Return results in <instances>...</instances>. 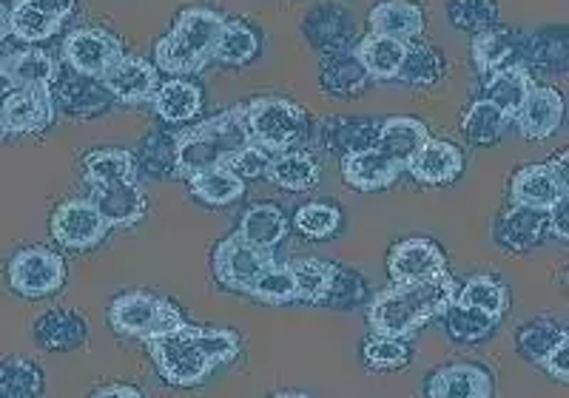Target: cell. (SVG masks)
<instances>
[{
    "label": "cell",
    "mask_w": 569,
    "mask_h": 398,
    "mask_svg": "<svg viewBox=\"0 0 569 398\" xmlns=\"http://www.w3.org/2000/svg\"><path fill=\"white\" fill-rule=\"evenodd\" d=\"M567 211H569V202L563 199V202H558L556 208H552L550 213H547V231L556 233L561 242H567L569 231H567Z\"/></svg>",
    "instance_id": "11a10c76"
},
{
    "label": "cell",
    "mask_w": 569,
    "mask_h": 398,
    "mask_svg": "<svg viewBox=\"0 0 569 398\" xmlns=\"http://www.w3.org/2000/svg\"><path fill=\"white\" fill-rule=\"evenodd\" d=\"M541 367L550 372L552 379L561 381V385H563V381H569V336L567 334L558 339V345L552 347L550 356L541 361Z\"/></svg>",
    "instance_id": "f5cc1de1"
},
{
    "label": "cell",
    "mask_w": 569,
    "mask_h": 398,
    "mask_svg": "<svg viewBox=\"0 0 569 398\" xmlns=\"http://www.w3.org/2000/svg\"><path fill=\"white\" fill-rule=\"evenodd\" d=\"M507 126H510V120L496 106L487 103V100H476L465 111V117H461V131L476 146H492V142H498Z\"/></svg>",
    "instance_id": "ee69618b"
},
{
    "label": "cell",
    "mask_w": 569,
    "mask_h": 398,
    "mask_svg": "<svg viewBox=\"0 0 569 398\" xmlns=\"http://www.w3.org/2000/svg\"><path fill=\"white\" fill-rule=\"evenodd\" d=\"M9 89H12V83H9V80L0 74V140L7 137V129H3V100H7Z\"/></svg>",
    "instance_id": "6f0895ef"
},
{
    "label": "cell",
    "mask_w": 569,
    "mask_h": 398,
    "mask_svg": "<svg viewBox=\"0 0 569 398\" xmlns=\"http://www.w3.org/2000/svg\"><path fill=\"white\" fill-rule=\"evenodd\" d=\"M240 233L246 242L273 251L284 237H288V219L277 206H253L242 213Z\"/></svg>",
    "instance_id": "d590c367"
},
{
    "label": "cell",
    "mask_w": 569,
    "mask_h": 398,
    "mask_svg": "<svg viewBox=\"0 0 569 398\" xmlns=\"http://www.w3.org/2000/svg\"><path fill=\"white\" fill-rule=\"evenodd\" d=\"M273 262V253L246 242L240 233L222 239L213 251V277L228 290H248L253 279Z\"/></svg>",
    "instance_id": "30bf717a"
},
{
    "label": "cell",
    "mask_w": 569,
    "mask_h": 398,
    "mask_svg": "<svg viewBox=\"0 0 569 398\" xmlns=\"http://www.w3.org/2000/svg\"><path fill=\"white\" fill-rule=\"evenodd\" d=\"M100 83L120 103H149L151 97H154L157 86H160V69L154 63H149L146 58H140V54H123L100 78Z\"/></svg>",
    "instance_id": "9a60e30c"
},
{
    "label": "cell",
    "mask_w": 569,
    "mask_h": 398,
    "mask_svg": "<svg viewBox=\"0 0 569 398\" xmlns=\"http://www.w3.org/2000/svg\"><path fill=\"white\" fill-rule=\"evenodd\" d=\"M405 52H408V43L382 38V34H365V38L359 40V46H356V54H359V60H362L368 78L373 80L399 78Z\"/></svg>",
    "instance_id": "1f68e13d"
},
{
    "label": "cell",
    "mask_w": 569,
    "mask_h": 398,
    "mask_svg": "<svg viewBox=\"0 0 569 398\" xmlns=\"http://www.w3.org/2000/svg\"><path fill=\"white\" fill-rule=\"evenodd\" d=\"M123 54V40L100 27L74 29L63 40V60L83 78L100 80Z\"/></svg>",
    "instance_id": "9c48e42d"
},
{
    "label": "cell",
    "mask_w": 569,
    "mask_h": 398,
    "mask_svg": "<svg viewBox=\"0 0 569 398\" xmlns=\"http://www.w3.org/2000/svg\"><path fill=\"white\" fill-rule=\"evenodd\" d=\"M91 398H142V392L131 385H109L94 392Z\"/></svg>",
    "instance_id": "9f6ffc18"
},
{
    "label": "cell",
    "mask_w": 569,
    "mask_h": 398,
    "mask_svg": "<svg viewBox=\"0 0 569 398\" xmlns=\"http://www.w3.org/2000/svg\"><path fill=\"white\" fill-rule=\"evenodd\" d=\"M388 273L393 285L421 282V279H433L439 273H447V259L433 239H401L388 253Z\"/></svg>",
    "instance_id": "5bb4252c"
},
{
    "label": "cell",
    "mask_w": 569,
    "mask_h": 398,
    "mask_svg": "<svg viewBox=\"0 0 569 398\" xmlns=\"http://www.w3.org/2000/svg\"><path fill=\"white\" fill-rule=\"evenodd\" d=\"M472 63L479 69L481 78H490L496 71L521 66L530 69V38L510 29H487L472 38Z\"/></svg>",
    "instance_id": "7c38bea8"
},
{
    "label": "cell",
    "mask_w": 569,
    "mask_h": 398,
    "mask_svg": "<svg viewBox=\"0 0 569 398\" xmlns=\"http://www.w3.org/2000/svg\"><path fill=\"white\" fill-rule=\"evenodd\" d=\"M543 233H547V213L525 206L507 208L492 228V239L507 253L532 251L536 245H541Z\"/></svg>",
    "instance_id": "ffe728a7"
},
{
    "label": "cell",
    "mask_w": 569,
    "mask_h": 398,
    "mask_svg": "<svg viewBox=\"0 0 569 398\" xmlns=\"http://www.w3.org/2000/svg\"><path fill=\"white\" fill-rule=\"evenodd\" d=\"M271 398H311V396H305V392H277V396Z\"/></svg>",
    "instance_id": "91938a15"
},
{
    "label": "cell",
    "mask_w": 569,
    "mask_h": 398,
    "mask_svg": "<svg viewBox=\"0 0 569 398\" xmlns=\"http://www.w3.org/2000/svg\"><path fill=\"white\" fill-rule=\"evenodd\" d=\"M251 140L246 122V106L228 109L220 117L200 122L191 131L177 135V168L180 177H194L208 168H222L231 162L233 155H240Z\"/></svg>",
    "instance_id": "3957f363"
},
{
    "label": "cell",
    "mask_w": 569,
    "mask_h": 398,
    "mask_svg": "<svg viewBox=\"0 0 569 398\" xmlns=\"http://www.w3.org/2000/svg\"><path fill=\"white\" fill-rule=\"evenodd\" d=\"M408 171L421 186H450L465 171V155H461V148L456 142L427 137V142L419 148V155L413 157Z\"/></svg>",
    "instance_id": "d6986e66"
},
{
    "label": "cell",
    "mask_w": 569,
    "mask_h": 398,
    "mask_svg": "<svg viewBox=\"0 0 569 398\" xmlns=\"http://www.w3.org/2000/svg\"><path fill=\"white\" fill-rule=\"evenodd\" d=\"M89 202L98 208L109 228H134L149 213V199L134 180L91 186Z\"/></svg>",
    "instance_id": "2e32d148"
},
{
    "label": "cell",
    "mask_w": 569,
    "mask_h": 398,
    "mask_svg": "<svg viewBox=\"0 0 569 398\" xmlns=\"http://www.w3.org/2000/svg\"><path fill=\"white\" fill-rule=\"evenodd\" d=\"M368 23L370 34L410 43L425 32V12H421V7H416L413 0H382L370 9Z\"/></svg>",
    "instance_id": "603a6c76"
},
{
    "label": "cell",
    "mask_w": 569,
    "mask_h": 398,
    "mask_svg": "<svg viewBox=\"0 0 569 398\" xmlns=\"http://www.w3.org/2000/svg\"><path fill=\"white\" fill-rule=\"evenodd\" d=\"M365 296H368L365 279L356 270H345L337 265V273H333V282H330L325 305H330V308H353V305L362 302Z\"/></svg>",
    "instance_id": "f907efd6"
},
{
    "label": "cell",
    "mask_w": 569,
    "mask_h": 398,
    "mask_svg": "<svg viewBox=\"0 0 569 398\" xmlns=\"http://www.w3.org/2000/svg\"><path fill=\"white\" fill-rule=\"evenodd\" d=\"M399 168L379 148H368V151H359V155L342 157V177L356 191H382V188L393 186L399 180Z\"/></svg>",
    "instance_id": "484cf974"
},
{
    "label": "cell",
    "mask_w": 569,
    "mask_h": 398,
    "mask_svg": "<svg viewBox=\"0 0 569 398\" xmlns=\"http://www.w3.org/2000/svg\"><path fill=\"white\" fill-rule=\"evenodd\" d=\"M188 186L194 191V197L200 202L211 208H226L233 206L237 199L246 193V180H240L231 168H208V171L194 173V177H188Z\"/></svg>",
    "instance_id": "e575fe53"
},
{
    "label": "cell",
    "mask_w": 569,
    "mask_h": 398,
    "mask_svg": "<svg viewBox=\"0 0 569 398\" xmlns=\"http://www.w3.org/2000/svg\"><path fill=\"white\" fill-rule=\"evenodd\" d=\"M485 80L487 83H485V97H481V100H487V103L496 106V109L501 111V115H505L510 122L516 120L518 109H521V103L527 100L530 89L536 86L532 83L530 69H521V66L501 69Z\"/></svg>",
    "instance_id": "83f0119b"
},
{
    "label": "cell",
    "mask_w": 569,
    "mask_h": 398,
    "mask_svg": "<svg viewBox=\"0 0 569 398\" xmlns=\"http://www.w3.org/2000/svg\"><path fill=\"white\" fill-rule=\"evenodd\" d=\"M427 126L416 117H388L379 122V140L376 148L393 162L399 171H408L413 157L419 155V148L427 142Z\"/></svg>",
    "instance_id": "7402d4cb"
},
{
    "label": "cell",
    "mask_w": 569,
    "mask_h": 398,
    "mask_svg": "<svg viewBox=\"0 0 569 398\" xmlns=\"http://www.w3.org/2000/svg\"><path fill=\"white\" fill-rule=\"evenodd\" d=\"M54 111V91L40 86V89H12L7 91L3 100V129L9 135H38L52 126Z\"/></svg>",
    "instance_id": "4fadbf2b"
},
{
    "label": "cell",
    "mask_w": 569,
    "mask_h": 398,
    "mask_svg": "<svg viewBox=\"0 0 569 398\" xmlns=\"http://www.w3.org/2000/svg\"><path fill=\"white\" fill-rule=\"evenodd\" d=\"M362 359H365V367L373 372L401 370V367H408L410 359H413V347H410L408 339L373 336V339L365 341Z\"/></svg>",
    "instance_id": "f6af8a7d"
},
{
    "label": "cell",
    "mask_w": 569,
    "mask_h": 398,
    "mask_svg": "<svg viewBox=\"0 0 569 398\" xmlns=\"http://www.w3.org/2000/svg\"><path fill=\"white\" fill-rule=\"evenodd\" d=\"M9 288L23 299H46L66 282V262L49 248H23L7 265Z\"/></svg>",
    "instance_id": "52a82bcc"
},
{
    "label": "cell",
    "mask_w": 569,
    "mask_h": 398,
    "mask_svg": "<svg viewBox=\"0 0 569 398\" xmlns=\"http://www.w3.org/2000/svg\"><path fill=\"white\" fill-rule=\"evenodd\" d=\"M27 3H32L38 12H43L46 18L58 20V23H66V20L74 14V9H78V0H27Z\"/></svg>",
    "instance_id": "db71d44e"
},
{
    "label": "cell",
    "mask_w": 569,
    "mask_h": 398,
    "mask_svg": "<svg viewBox=\"0 0 569 398\" xmlns=\"http://www.w3.org/2000/svg\"><path fill=\"white\" fill-rule=\"evenodd\" d=\"M109 325L117 336H129V339H140L149 345L160 336L174 334L177 328L186 325V319H182L180 308L166 296L131 290L111 302Z\"/></svg>",
    "instance_id": "5b68a950"
},
{
    "label": "cell",
    "mask_w": 569,
    "mask_h": 398,
    "mask_svg": "<svg viewBox=\"0 0 569 398\" xmlns=\"http://www.w3.org/2000/svg\"><path fill=\"white\" fill-rule=\"evenodd\" d=\"M319 80H322L325 94L353 97L365 89V83L370 78L368 71H365L362 60H359V54H356V46L337 43L330 46V52L325 54Z\"/></svg>",
    "instance_id": "44dd1931"
},
{
    "label": "cell",
    "mask_w": 569,
    "mask_h": 398,
    "mask_svg": "<svg viewBox=\"0 0 569 398\" xmlns=\"http://www.w3.org/2000/svg\"><path fill=\"white\" fill-rule=\"evenodd\" d=\"M246 122L251 140L271 155L291 151L308 131V115L302 106L284 97H257L246 106Z\"/></svg>",
    "instance_id": "8992f818"
},
{
    "label": "cell",
    "mask_w": 569,
    "mask_h": 398,
    "mask_svg": "<svg viewBox=\"0 0 569 398\" xmlns=\"http://www.w3.org/2000/svg\"><path fill=\"white\" fill-rule=\"evenodd\" d=\"M456 288L450 273H439L421 282L390 285L388 290L376 296L368 308V325L373 336H393L408 339L410 334L427 325L430 319L445 314L456 299Z\"/></svg>",
    "instance_id": "7a4b0ae2"
},
{
    "label": "cell",
    "mask_w": 569,
    "mask_h": 398,
    "mask_svg": "<svg viewBox=\"0 0 569 398\" xmlns=\"http://www.w3.org/2000/svg\"><path fill=\"white\" fill-rule=\"evenodd\" d=\"M453 302L481 310L498 321L510 310V288L490 273H476L461 288H456Z\"/></svg>",
    "instance_id": "4dcf8cb0"
},
{
    "label": "cell",
    "mask_w": 569,
    "mask_h": 398,
    "mask_svg": "<svg viewBox=\"0 0 569 398\" xmlns=\"http://www.w3.org/2000/svg\"><path fill=\"white\" fill-rule=\"evenodd\" d=\"M319 162L311 155L302 151H282L279 157H271L266 171V180L273 182L277 188L284 191H311L319 182Z\"/></svg>",
    "instance_id": "f546056e"
},
{
    "label": "cell",
    "mask_w": 569,
    "mask_h": 398,
    "mask_svg": "<svg viewBox=\"0 0 569 398\" xmlns=\"http://www.w3.org/2000/svg\"><path fill=\"white\" fill-rule=\"evenodd\" d=\"M49 231L58 239V245L69 248V251H89V248L103 242L109 226L89 199H66L54 208L52 219H49Z\"/></svg>",
    "instance_id": "8fae6325"
},
{
    "label": "cell",
    "mask_w": 569,
    "mask_h": 398,
    "mask_svg": "<svg viewBox=\"0 0 569 398\" xmlns=\"http://www.w3.org/2000/svg\"><path fill=\"white\" fill-rule=\"evenodd\" d=\"M259 34L248 27L246 20H228L222 23L220 40L213 49V60L222 66H246L257 58Z\"/></svg>",
    "instance_id": "74e56055"
},
{
    "label": "cell",
    "mask_w": 569,
    "mask_h": 398,
    "mask_svg": "<svg viewBox=\"0 0 569 398\" xmlns=\"http://www.w3.org/2000/svg\"><path fill=\"white\" fill-rule=\"evenodd\" d=\"M52 91H54V103H60L66 111L80 117L100 115V111H106L111 103H114V97L109 94V89H106L100 80L83 78V74H78V71H71V74H63V71H60Z\"/></svg>",
    "instance_id": "cb8c5ba5"
},
{
    "label": "cell",
    "mask_w": 569,
    "mask_h": 398,
    "mask_svg": "<svg viewBox=\"0 0 569 398\" xmlns=\"http://www.w3.org/2000/svg\"><path fill=\"white\" fill-rule=\"evenodd\" d=\"M83 173L89 186H111L137 177V162L126 148H98L83 157Z\"/></svg>",
    "instance_id": "836d02e7"
},
{
    "label": "cell",
    "mask_w": 569,
    "mask_h": 398,
    "mask_svg": "<svg viewBox=\"0 0 569 398\" xmlns=\"http://www.w3.org/2000/svg\"><path fill=\"white\" fill-rule=\"evenodd\" d=\"M518 135L527 140H547L563 122V94L552 86H532L516 115Z\"/></svg>",
    "instance_id": "ac0fdd59"
},
{
    "label": "cell",
    "mask_w": 569,
    "mask_h": 398,
    "mask_svg": "<svg viewBox=\"0 0 569 398\" xmlns=\"http://www.w3.org/2000/svg\"><path fill=\"white\" fill-rule=\"evenodd\" d=\"M43 392V372L34 361L12 359L0 361V398H40Z\"/></svg>",
    "instance_id": "60d3db41"
},
{
    "label": "cell",
    "mask_w": 569,
    "mask_h": 398,
    "mask_svg": "<svg viewBox=\"0 0 569 398\" xmlns=\"http://www.w3.org/2000/svg\"><path fill=\"white\" fill-rule=\"evenodd\" d=\"M288 265H291L293 279H297V302L325 305L330 282H333V273H337V265H330L317 257L293 259Z\"/></svg>",
    "instance_id": "f35d334b"
},
{
    "label": "cell",
    "mask_w": 569,
    "mask_h": 398,
    "mask_svg": "<svg viewBox=\"0 0 569 398\" xmlns=\"http://www.w3.org/2000/svg\"><path fill=\"white\" fill-rule=\"evenodd\" d=\"M293 226L308 239H328L342 226V211L337 206H328V202H308L297 211Z\"/></svg>",
    "instance_id": "681fc988"
},
{
    "label": "cell",
    "mask_w": 569,
    "mask_h": 398,
    "mask_svg": "<svg viewBox=\"0 0 569 398\" xmlns=\"http://www.w3.org/2000/svg\"><path fill=\"white\" fill-rule=\"evenodd\" d=\"M222 23H226V14L213 12L208 7L182 9L174 29L157 43V69L171 74V78H188V74L206 69L213 60Z\"/></svg>",
    "instance_id": "277c9868"
},
{
    "label": "cell",
    "mask_w": 569,
    "mask_h": 398,
    "mask_svg": "<svg viewBox=\"0 0 569 398\" xmlns=\"http://www.w3.org/2000/svg\"><path fill=\"white\" fill-rule=\"evenodd\" d=\"M32 334L43 350H78V347L86 345L89 325L74 310H46L34 321Z\"/></svg>",
    "instance_id": "4316f807"
},
{
    "label": "cell",
    "mask_w": 569,
    "mask_h": 398,
    "mask_svg": "<svg viewBox=\"0 0 569 398\" xmlns=\"http://www.w3.org/2000/svg\"><path fill=\"white\" fill-rule=\"evenodd\" d=\"M441 78H445V58L425 40H410L396 80H401L405 86H416V89H430Z\"/></svg>",
    "instance_id": "8d00e7d4"
},
{
    "label": "cell",
    "mask_w": 569,
    "mask_h": 398,
    "mask_svg": "<svg viewBox=\"0 0 569 398\" xmlns=\"http://www.w3.org/2000/svg\"><path fill=\"white\" fill-rule=\"evenodd\" d=\"M376 140H379V122L368 117H337L325 126V142L330 151L342 157L376 148Z\"/></svg>",
    "instance_id": "d6a6232c"
},
{
    "label": "cell",
    "mask_w": 569,
    "mask_h": 398,
    "mask_svg": "<svg viewBox=\"0 0 569 398\" xmlns=\"http://www.w3.org/2000/svg\"><path fill=\"white\" fill-rule=\"evenodd\" d=\"M60 29H63V23L46 18L27 0H14L12 9H9V34L23 40V43H43V40L54 38Z\"/></svg>",
    "instance_id": "7bdbcfd3"
},
{
    "label": "cell",
    "mask_w": 569,
    "mask_h": 398,
    "mask_svg": "<svg viewBox=\"0 0 569 398\" xmlns=\"http://www.w3.org/2000/svg\"><path fill=\"white\" fill-rule=\"evenodd\" d=\"M450 23L461 32H487L496 27L498 3L496 0H450L447 3Z\"/></svg>",
    "instance_id": "7dc6e473"
},
{
    "label": "cell",
    "mask_w": 569,
    "mask_h": 398,
    "mask_svg": "<svg viewBox=\"0 0 569 398\" xmlns=\"http://www.w3.org/2000/svg\"><path fill=\"white\" fill-rule=\"evenodd\" d=\"M149 354L157 372L174 387H197L220 365L240 354V336L226 328H197L182 325L174 334L149 341Z\"/></svg>",
    "instance_id": "6da1fadb"
},
{
    "label": "cell",
    "mask_w": 569,
    "mask_h": 398,
    "mask_svg": "<svg viewBox=\"0 0 569 398\" xmlns=\"http://www.w3.org/2000/svg\"><path fill=\"white\" fill-rule=\"evenodd\" d=\"M246 293H251L257 302L266 305L297 302V279H293L291 265L273 259V262L253 279L251 288H248Z\"/></svg>",
    "instance_id": "b9f144b4"
},
{
    "label": "cell",
    "mask_w": 569,
    "mask_h": 398,
    "mask_svg": "<svg viewBox=\"0 0 569 398\" xmlns=\"http://www.w3.org/2000/svg\"><path fill=\"white\" fill-rule=\"evenodd\" d=\"M567 193V155H561L552 162H536V166L518 168L510 186L512 206H525L543 213H550L558 202H563Z\"/></svg>",
    "instance_id": "ba28073f"
},
{
    "label": "cell",
    "mask_w": 569,
    "mask_h": 398,
    "mask_svg": "<svg viewBox=\"0 0 569 398\" xmlns=\"http://www.w3.org/2000/svg\"><path fill=\"white\" fill-rule=\"evenodd\" d=\"M151 103L166 122H188L202 111V89L186 78H171L157 86Z\"/></svg>",
    "instance_id": "f1b7e54d"
},
{
    "label": "cell",
    "mask_w": 569,
    "mask_h": 398,
    "mask_svg": "<svg viewBox=\"0 0 569 398\" xmlns=\"http://www.w3.org/2000/svg\"><path fill=\"white\" fill-rule=\"evenodd\" d=\"M563 334H567V328H558L556 321L550 319L530 321V325H525V328L516 334L518 354L525 356L527 361H532V365H541Z\"/></svg>",
    "instance_id": "bcb514c9"
},
{
    "label": "cell",
    "mask_w": 569,
    "mask_h": 398,
    "mask_svg": "<svg viewBox=\"0 0 569 398\" xmlns=\"http://www.w3.org/2000/svg\"><path fill=\"white\" fill-rule=\"evenodd\" d=\"M9 38V7L0 0V43Z\"/></svg>",
    "instance_id": "680465c9"
},
{
    "label": "cell",
    "mask_w": 569,
    "mask_h": 398,
    "mask_svg": "<svg viewBox=\"0 0 569 398\" xmlns=\"http://www.w3.org/2000/svg\"><path fill=\"white\" fill-rule=\"evenodd\" d=\"M445 328L447 336L459 345H479V341L490 339L492 330H496L498 321L490 319L487 314L476 308H467V305L453 302L445 310Z\"/></svg>",
    "instance_id": "ab89813d"
},
{
    "label": "cell",
    "mask_w": 569,
    "mask_h": 398,
    "mask_svg": "<svg viewBox=\"0 0 569 398\" xmlns=\"http://www.w3.org/2000/svg\"><path fill=\"white\" fill-rule=\"evenodd\" d=\"M271 157L273 155L268 151V148L257 146V142H248L240 155L231 157V162H228L226 168H231L240 180H259V177H266Z\"/></svg>",
    "instance_id": "816d5d0a"
},
{
    "label": "cell",
    "mask_w": 569,
    "mask_h": 398,
    "mask_svg": "<svg viewBox=\"0 0 569 398\" xmlns=\"http://www.w3.org/2000/svg\"><path fill=\"white\" fill-rule=\"evenodd\" d=\"M0 74L18 89H40V86L52 89L60 74V66L54 63L49 52L38 49V46H29V49H20V52H12L0 60Z\"/></svg>",
    "instance_id": "d4e9b609"
},
{
    "label": "cell",
    "mask_w": 569,
    "mask_h": 398,
    "mask_svg": "<svg viewBox=\"0 0 569 398\" xmlns=\"http://www.w3.org/2000/svg\"><path fill=\"white\" fill-rule=\"evenodd\" d=\"M137 168L149 173V177H169L177 168V137L169 135H151L142 140L140 157H134Z\"/></svg>",
    "instance_id": "c3c4849f"
},
{
    "label": "cell",
    "mask_w": 569,
    "mask_h": 398,
    "mask_svg": "<svg viewBox=\"0 0 569 398\" xmlns=\"http://www.w3.org/2000/svg\"><path fill=\"white\" fill-rule=\"evenodd\" d=\"M492 372L476 361L445 365L427 379V398H492Z\"/></svg>",
    "instance_id": "e0dca14e"
}]
</instances>
